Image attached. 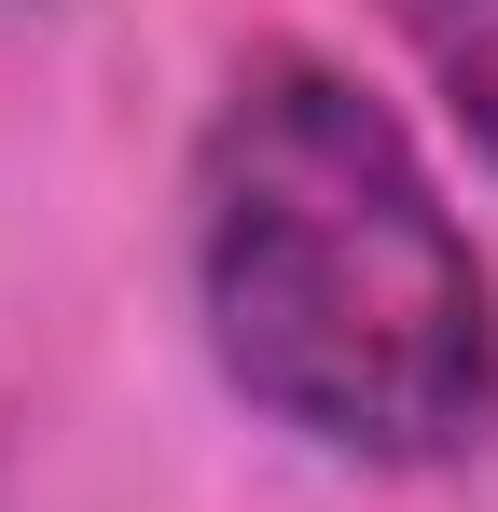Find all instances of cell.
I'll return each mask as SVG.
<instances>
[{"instance_id": "1", "label": "cell", "mask_w": 498, "mask_h": 512, "mask_svg": "<svg viewBox=\"0 0 498 512\" xmlns=\"http://www.w3.org/2000/svg\"><path fill=\"white\" fill-rule=\"evenodd\" d=\"M194 305L236 402L360 471H443L498 429V277L429 153L332 56H249L194 139Z\"/></svg>"}, {"instance_id": "2", "label": "cell", "mask_w": 498, "mask_h": 512, "mask_svg": "<svg viewBox=\"0 0 498 512\" xmlns=\"http://www.w3.org/2000/svg\"><path fill=\"white\" fill-rule=\"evenodd\" d=\"M388 28L415 42V70L443 84V111L471 125V153L498 167V0H388Z\"/></svg>"}]
</instances>
